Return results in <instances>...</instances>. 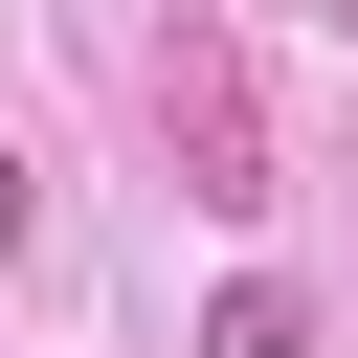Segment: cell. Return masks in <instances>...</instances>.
<instances>
[{"label": "cell", "instance_id": "obj_2", "mask_svg": "<svg viewBox=\"0 0 358 358\" xmlns=\"http://www.w3.org/2000/svg\"><path fill=\"white\" fill-rule=\"evenodd\" d=\"M201 358H313V313H291V291H268V268H246V291H224V313H201Z\"/></svg>", "mask_w": 358, "mask_h": 358}, {"label": "cell", "instance_id": "obj_3", "mask_svg": "<svg viewBox=\"0 0 358 358\" xmlns=\"http://www.w3.org/2000/svg\"><path fill=\"white\" fill-rule=\"evenodd\" d=\"M22 246H45V157L0 134V268H22Z\"/></svg>", "mask_w": 358, "mask_h": 358}, {"label": "cell", "instance_id": "obj_1", "mask_svg": "<svg viewBox=\"0 0 358 358\" xmlns=\"http://www.w3.org/2000/svg\"><path fill=\"white\" fill-rule=\"evenodd\" d=\"M157 134H179V201H224V224H246V201H268V157H246V67H224V45H201V22H179V45H157Z\"/></svg>", "mask_w": 358, "mask_h": 358}]
</instances>
